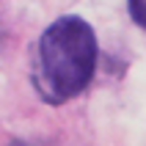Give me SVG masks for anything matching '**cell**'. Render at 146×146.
<instances>
[{
	"mask_svg": "<svg viewBox=\"0 0 146 146\" xmlns=\"http://www.w3.org/2000/svg\"><path fill=\"white\" fill-rule=\"evenodd\" d=\"M97 36L86 19L61 17L41 33L36 47L33 83L50 105H61L77 97L97 69Z\"/></svg>",
	"mask_w": 146,
	"mask_h": 146,
	"instance_id": "cell-1",
	"label": "cell"
},
{
	"mask_svg": "<svg viewBox=\"0 0 146 146\" xmlns=\"http://www.w3.org/2000/svg\"><path fill=\"white\" fill-rule=\"evenodd\" d=\"M130 3V14H132V19L141 25L146 31V0H127Z\"/></svg>",
	"mask_w": 146,
	"mask_h": 146,
	"instance_id": "cell-2",
	"label": "cell"
}]
</instances>
